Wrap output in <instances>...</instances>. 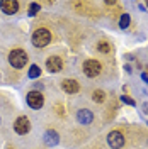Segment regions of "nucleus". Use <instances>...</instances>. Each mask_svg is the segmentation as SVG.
<instances>
[{"label":"nucleus","instance_id":"f257e3e1","mask_svg":"<svg viewBox=\"0 0 148 149\" xmlns=\"http://www.w3.org/2000/svg\"><path fill=\"white\" fill-rule=\"evenodd\" d=\"M49 41H51V34H49V31L44 27L41 29H36L34 32H32V44L36 47H44L49 44Z\"/></svg>","mask_w":148,"mask_h":149},{"label":"nucleus","instance_id":"f03ea898","mask_svg":"<svg viewBox=\"0 0 148 149\" xmlns=\"http://www.w3.org/2000/svg\"><path fill=\"white\" fill-rule=\"evenodd\" d=\"M9 63L14 68H24L26 63H27V54H26V51H22V49H12L9 54Z\"/></svg>","mask_w":148,"mask_h":149},{"label":"nucleus","instance_id":"7ed1b4c3","mask_svg":"<svg viewBox=\"0 0 148 149\" xmlns=\"http://www.w3.org/2000/svg\"><path fill=\"white\" fill-rule=\"evenodd\" d=\"M101 71H102V66H101V63L95 61V59H87V61L83 63V73L87 74V76H90V78H95Z\"/></svg>","mask_w":148,"mask_h":149},{"label":"nucleus","instance_id":"20e7f679","mask_svg":"<svg viewBox=\"0 0 148 149\" xmlns=\"http://www.w3.org/2000/svg\"><path fill=\"white\" fill-rule=\"evenodd\" d=\"M27 103H29V107H31V109H34V110L41 109V107L44 105V97H43V93L29 92L27 93Z\"/></svg>","mask_w":148,"mask_h":149},{"label":"nucleus","instance_id":"39448f33","mask_svg":"<svg viewBox=\"0 0 148 149\" xmlns=\"http://www.w3.org/2000/svg\"><path fill=\"white\" fill-rule=\"evenodd\" d=\"M107 142H109V146L112 149H119L124 146V136L121 134L119 130H112L107 136Z\"/></svg>","mask_w":148,"mask_h":149},{"label":"nucleus","instance_id":"423d86ee","mask_svg":"<svg viewBox=\"0 0 148 149\" xmlns=\"http://www.w3.org/2000/svg\"><path fill=\"white\" fill-rule=\"evenodd\" d=\"M14 130L17 134H20V136L27 134L29 130H31V122H29L27 117H19L17 120L14 122Z\"/></svg>","mask_w":148,"mask_h":149},{"label":"nucleus","instance_id":"0eeeda50","mask_svg":"<svg viewBox=\"0 0 148 149\" xmlns=\"http://www.w3.org/2000/svg\"><path fill=\"white\" fill-rule=\"evenodd\" d=\"M46 66H48V71L58 73V71L63 70V61H61V58H58V56H51V58H48Z\"/></svg>","mask_w":148,"mask_h":149},{"label":"nucleus","instance_id":"6e6552de","mask_svg":"<svg viewBox=\"0 0 148 149\" xmlns=\"http://www.w3.org/2000/svg\"><path fill=\"white\" fill-rule=\"evenodd\" d=\"M0 7L7 15H12V14H16L19 10V2H16V0H2Z\"/></svg>","mask_w":148,"mask_h":149},{"label":"nucleus","instance_id":"1a4fd4ad","mask_svg":"<svg viewBox=\"0 0 148 149\" xmlns=\"http://www.w3.org/2000/svg\"><path fill=\"white\" fill-rule=\"evenodd\" d=\"M61 88H63V92L65 93H70V95H73L80 90V85L77 83L75 80H70V78H66L61 81Z\"/></svg>","mask_w":148,"mask_h":149},{"label":"nucleus","instance_id":"9d476101","mask_svg":"<svg viewBox=\"0 0 148 149\" xmlns=\"http://www.w3.org/2000/svg\"><path fill=\"white\" fill-rule=\"evenodd\" d=\"M58 142H60L58 132H56V130H46V134H44V144L49 146V148H55Z\"/></svg>","mask_w":148,"mask_h":149},{"label":"nucleus","instance_id":"9b49d317","mask_svg":"<svg viewBox=\"0 0 148 149\" xmlns=\"http://www.w3.org/2000/svg\"><path fill=\"white\" fill-rule=\"evenodd\" d=\"M77 120L80 122V124H90L94 120V113L90 110H87V109H82V110L77 112Z\"/></svg>","mask_w":148,"mask_h":149},{"label":"nucleus","instance_id":"f8f14e48","mask_svg":"<svg viewBox=\"0 0 148 149\" xmlns=\"http://www.w3.org/2000/svg\"><path fill=\"white\" fill-rule=\"evenodd\" d=\"M97 49H99V51H101L102 54H107V53H111V44H109V42H107V41H101V42H99V44H97Z\"/></svg>","mask_w":148,"mask_h":149},{"label":"nucleus","instance_id":"ddd939ff","mask_svg":"<svg viewBox=\"0 0 148 149\" xmlns=\"http://www.w3.org/2000/svg\"><path fill=\"white\" fill-rule=\"evenodd\" d=\"M27 74H29V78H31V80H34V78H37V76L41 74V68H39L37 65H32L31 68H29V73Z\"/></svg>","mask_w":148,"mask_h":149},{"label":"nucleus","instance_id":"4468645a","mask_svg":"<svg viewBox=\"0 0 148 149\" xmlns=\"http://www.w3.org/2000/svg\"><path fill=\"white\" fill-rule=\"evenodd\" d=\"M104 98H106V95H104V92L102 90H95L92 95V100L94 102H97V103H102L104 102Z\"/></svg>","mask_w":148,"mask_h":149},{"label":"nucleus","instance_id":"2eb2a0df","mask_svg":"<svg viewBox=\"0 0 148 149\" xmlns=\"http://www.w3.org/2000/svg\"><path fill=\"white\" fill-rule=\"evenodd\" d=\"M128 26H130V15H128V14H123L121 19H119V27L121 29H126Z\"/></svg>","mask_w":148,"mask_h":149},{"label":"nucleus","instance_id":"dca6fc26","mask_svg":"<svg viewBox=\"0 0 148 149\" xmlns=\"http://www.w3.org/2000/svg\"><path fill=\"white\" fill-rule=\"evenodd\" d=\"M37 10H39V3L32 2V3H31V9H29V15H36Z\"/></svg>","mask_w":148,"mask_h":149},{"label":"nucleus","instance_id":"f3484780","mask_svg":"<svg viewBox=\"0 0 148 149\" xmlns=\"http://www.w3.org/2000/svg\"><path fill=\"white\" fill-rule=\"evenodd\" d=\"M121 100H123L124 103H128V105H135V100H133L131 97H128V95H123V97H121Z\"/></svg>","mask_w":148,"mask_h":149},{"label":"nucleus","instance_id":"a211bd4d","mask_svg":"<svg viewBox=\"0 0 148 149\" xmlns=\"http://www.w3.org/2000/svg\"><path fill=\"white\" fill-rule=\"evenodd\" d=\"M141 78H143V81L148 85V74H147V73H143V74H141Z\"/></svg>","mask_w":148,"mask_h":149},{"label":"nucleus","instance_id":"6ab92c4d","mask_svg":"<svg viewBox=\"0 0 148 149\" xmlns=\"http://www.w3.org/2000/svg\"><path fill=\"white\" fill-rule=\"evenodd\" d=\"M0 122H2V120H0Z\"/></svg>","mask_w":148,"mask_h":149}]
</instances>
